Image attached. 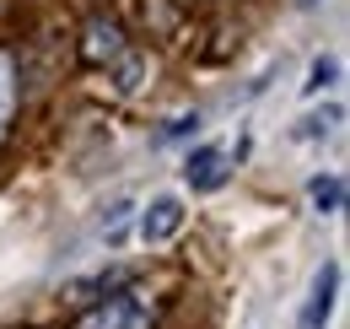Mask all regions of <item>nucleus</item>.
<instances>
[{"label":"nucleus","instance_id":"nucleus-1","mask_svg":"<svg viewBox=\"0 0 350 329\" xmlns=\"http://www.w3.org/2000/svg\"><path fill=\"white\" fill-rule=\"evenodd\" d=\"M157 319H162V297L130 281V287H113L108 297H97L92 308H81L70 329H157Z\"/></svg>","mask_w":350,"mask_h":329},{"label":"nucleus","instance_id":"nucleus-2","mask_svg":"<svg viewBox=\"0 0 350 329\" xmlns=\"http://www.w3.org/2000/svg\"><path fill=\"white\" fill-rule=\"evenodd\" d=\"M334 297H340V259H323V265L312 270V287H307V302H302L297 329H329V319H334Z\"/></svg>","mask_w":350,"mask_h":329},{"label":"nucleus","instance_id":"nucleus-3","mask_svg":"<svg viewBox=\"0 0 350 329\" xmlns=\"http://www.w3.org/2000/svg\"><path fill=\"white\" fill-rule=\"evenodd\" d=\"M183 221H189V210H183V200L178 195H157L151 206L140 210V243H173L178 232H183Z\"/></svg>","mask_w":350,"mask_h":329},{"label":"nucleus","instance_id":"nucleus-4","mask_svg":"<svg viewBox=\"0 0 350 329\" xmlns=\"http://www.w3.org/2000/svg\"><path fill=\"white\" fill-rule=\"evenodd\" d=\"M183 178H189V189H221L226 184V146H200V151H189V162H183Z\"/></svg>","mask_w":350,"mask_h":329},{"label":"nucleus","instance_id":"nucleus-5","mask_svg":"<svg viewBox=\"0 0 350 329\" xmlns=\"http://www.w3.org/2000/svg\"><path fill=\"white\" fill-rule=\"evenodd\" d=\"M16 103H22V71H16V54H11V49H0V146L11 141Z\"/></svg>","mask_w":350,"mask_h":329},{"label":"nucleus","instance_id":"nucleus-6","mask_svg":"<svg viewBox=\"0 0 350 329\" xmlns=\"http://www.w3.org/2000/svg\"><path fill=\"white\" fill-rule=\"evenodd\" d=\"M307 200L318 206V216L345 210V178H340V173H312V178H307Z\"/></svg>","mask_w":350,"mask_h":329},{"label":"nucleus","instance_id":"nucleus-7","mask_svg":"<svg viewBox=\"0 0 350 329\" xmlns=\"http://www.w3.org/2000/svg\"><path fill=\"white\" fill-rule=\"evenodd\" d=\"M334 76H340V60H312V71H307V97H318V92H323V86L334 82Z\"/></svg>","mask_w":350,"mask_h":329},{"label":"nucleus","instance_id":"nucleus-8","mask_svg":"<svg viewBox=\"0 0 350 329\" xmlns=\"http://www.w3.org/2000/svg\"><path fill=\"white\" fill-rule=\"evenodd\" d=\"M194 130H200V114H178V119H167V130H162V146H173V141L194 135Z\"/></svg>","mask_w":350,"mask_h":329},{"label":"nucleus","instance_id":"nucleus-9","mask_svg":"<svg viewBox=\"0 0 350 329\" xmlns=\"http://www.w3.org/2000/svg\"><path fill=\"white\" fill-rule=\"evenodd\" d=\"M334 124H340V108H329V114H323V119H307L302 130H297V141H318V135H329V130H334Z\"/></svg>","mask_w":350,"mask_h":329}]
</instances>
